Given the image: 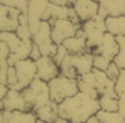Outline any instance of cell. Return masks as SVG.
Here are the masks:
<instances>
[{"instance_id":"obj_2","label":"cell","mask_w":125,"mask_h":123,"mask_svg":"<svg viewBox=\"0 0 125 123\" xmlns=\"http://www.w3.org/2000/svg\"><path fill=\"white\" fill-rule=\"evenodd\" d=\"M21 92H23V96L26 99V102H27L30 110H36L40 106H44L47 103L53 102L51 100V95H50L48 82L40 79V78H36L31 82L30 86H27Z\"/></svg>"},{"instance_id":"obj_14","label":"cell","mask_w":125,"mask_h":123,"mask_svg":"<svg viewBox=\"0 0 125 123\" xmlns=\"http://www.w3.org/2000/svg\"><path fill=\"white\" fill-rule=\"evenodd\" d=\"M50 4H51V0H29V9H27L29 18L43 20Z\"/></svg>"},{"instance_id":"obj_8","label":"cell","mask_w":125,"mask_h":123,"mask_svg":"<svg viewBox=\"0 0 125 123\" xmlns=\"http://www.w3.org/2000/svg\"><path fill=\"white\" fill-rule=\"evenodd\" d=\"M0 30L1 31H16L20 24V14L21 11L16 7L1 4L0 9Z\"/></svg>"},{"instance_id":"obj_10","label":"cell","mask_w":125,"mask_h":123,"mask_svg":"<svg viewBox=\"0 0 125 123\" xmlns=\"http://www.w3.org/2000/svg\"><path fill=\"white\" fill-rule=\"evenodd\" d=\"M73 7L78 14L80 20L84 23L88 20H93L94 17L98 16V10H100V1L97 0H77Z\"/></svg>"},{"instance_id":"obj_13","label":"cell","mask_w":125,"mask_h":123,"mask_svg":"<svg viewBox=\"0 0 125 123\" xmlns=\"http://www.w3.org/2000/svg\"><path fill=\"white\" fill-rule=\"evenodd\" d=\"M74 68L77 69L78 77L91 72L94 69V54L88 51L84 54L74 55Z\"/></svg>"},{"instance_id":"obj_12","label":"cell","mask_w":125,"mask_h":123,"mask_svg":"<svg viewBox=\"0 0 125 123\" xmlns=\"http://www.w3.org/2000/svg\"><path fill=\"white\" fill-rule=\"evenodd\" d=\"M0 116L6 117L10 123H37L39 117L33 110H16V112H7V110H1Z\"/></svg>"},{"instance_id":"obj_9","label":"cell","mask_w":125,"mask_h":123,"mask_svg":"<svg viewBox=\"0 0 125 123\" xmlns=\"http://www.w3.org/2000/svg\"><path fill=\"white\" fill-rule=\"evenodd\" d=\"M119 53V44L117 41V37L111 33H105L104 40H102L101 45L97 47L95 50H93L94 55H102L105 58H108L109 61H114L117 54Z\"/></svg>"},{"instance_id":"obj_37","label":"cell","mask_w":125,"mask_h":123,"mask_svg":"<svg viewBox=\"0 0 125 123\" xmlns=\"http://www.w3.org/2000/svg\"><path fill=\"white\" fill-rule=\"evenodd\" d=\"M37 123H51V122H44V120H40V119H39V120H37Z\"/></svg>"},{"instance_id":"obj_15","label":"cell","mask_w":125,"mask_h":123,"mask_svg":"<svg viewBox=\"0 0 125 123\" xmlns=\"http://www.w3.org/2000/svg\"><path fill=\"white\" fill-rule=\"evenodd\" d=\"M33 112L36 113V116L40 120H44V122L55 123V120L60 117L58 116V103H55V102H50L44 106H40Z\"/></svg>"},{"instance_id":"obj_4","label":"cell","mask_w":125,"mask_h":123,"mask_svg":"<svg viewBox=\"0 0 125 123\" xmlns=\"http://www.w3.org/2000/svg\"><path fill=\"white\" fill-rule=\"evenodd\" d=\"M14 68L17 72V84L13 89L21 92L27 86H30L31 82L37 78V65H36V61L27 58L23 61H19L14 65Z\"/></svg>"},{"instance_id":"obj_29","label":"cell","mask_w":125,"mask_h":123,"mask_svg":"<svg viewBox=\"0 0 125 123\" xmlns=\"http://www.w3.org/2000/svg\"><path fill=\"white\" fill-rule=\"evenodd\" d=\"M11 54V51H10V48L6 43H0V55H1V58L0 60H9V57Z\"/></svg>"},{"instance_id":"obj_35","label":"cell","mask_w":125,"mask_h":123,"mask_svg":"<svg viewBox=\"0 0 125 123\" xmlns=\"http://www.w3.org/2000/svg\"><path fill=\"white\" fill-rule=\"evenodd\" d=\"M0 123H10L7 120V119H6V117H3V116H0Z\"/></svg>"},{"instance_id":"obj_20","label":"cell","mask_w":125,"mask_h":123,"mask_svg":"<svg viewBox=\"0 0 125 123\" xmlns=\"http://www.w3.org/2000/svg\"><path fill=\"white\" fill-rule=\"evenodd\" d=\"M100 108L105 112H118L119 106V99L118 98H111V96H100Z\"/></svg>"},{"instance_id":"obj_32","label":"cell","mask_w":125,"mask_h":123,"mask_svg":"<svg viewBox=\"0 0 125 123\" xmlns=\"http://www.w3.org/2000/svg\"><path fill=\"white\" fill-rule=\"evenodd\" d=\"M53 4H57V6H71L68 3V0H51Z\"/></svg>"},{"instance_id":"obj_28","label":"cell","mask_w":125,"mask_h":123,"mask_svg":"<svg viewBox=\"0 0 125 123\" xmlns=\"http://www.w3.org/2000/svg\"><path fill=\"white\" fill-rule=\"evenodd\" d=\"M17 84V72H16L14 67H10L7 72V86L10 89H13Z\"/></svg>"},{"instance_id":"obj_22","label":"cell","mask_w":125,"mask_h":123,"mask_svg":"<svg viewBox=\"0 0 125 123\" xmlns=\"http://www.w3.org/2000/svg\"><path fill=\"white\" fill-rule=\"evenodd\" d=\"M117 41L119 44V53L117 54L114 62L119 67V69H125V35H118Z\"/></svg>"},{"instance_id":"obj_38","label":"cell","mask_w":125,"mask_h":123,"mask_svg":"<svg viewBox=\"0 0 125 123\" xmlns=\"http://www.w3.org/2000/svg\"><path fill=\"white\" fill-rule=\"evenodd\" d=\"M97 1H101V0H97Z\"/></svg>"},{"instance_id":"obj_36","label":"cell","mask_w":125,"mask_h":123,"mask_svg":"<svg viewBox=\"0 0 125 123\" xmlns=\"http://www.w3.org/2000/svg\"><path fill=\"white\" fill-rule=\"evenodd\" d=\"M75 1H77V0H68V3H70L71 6H73V4H74V3H75Z\"/></svg>"},{"instance_id":"obj_11","label":"cell","mask_w":125,"mask_h":123,"mask_svg":"<svg viewBox=\"0 0 125 123\" xmlns=\"http://www.w3.org/2000/svg\"><path fill=\"white\" fill-rule=\"evenodd\" d=\"M62 45L68 50L70 54H74V55L84 54V53H88V51H90V50H88V45H87V38L84 37L81 28L77 31V35L65 40V41L62 43ZM90 53H91V51H90Z\"/></svg>"},{"instance_id":"obj_6","label":"cell","mask_w":125,"mask_h":123,"mask_svg":"<svg viewBox=\"0 0 125 123\" xmlns=\"http://www.w3.org/2000/svg\"><path fill=\"white\" fill-rule=\"evenodd\" d=\"M36 65H37V78L46 82H50L51 79L61 75L60 65L53 60V57H41L36 61Z\"/></svg>"},{"instance_id":"obj_16","label":"cell","mask_w":125,"mask_h":123,"mask_svg":"<svg viewBox=\"0 0 125 123\" xmlns=\"http://www.w3.org/2000/svg\"><path fill=\"white\" fill-rule=\"evenodd\" d=\"M105 26H107V31L114 34L115 37L118 35H125V14L118 16V17H111L105 20Z\"/></svg>"},{"instance_id":"obj_27","label":"cell","mask_w":125,"mask_h":123,"mask_svg":"<svg viewBox=\"0 0 125 123\" xmlns=\"http://www.w3.org/2000/svg\"><path fill=\"white\" fill-rule=\"evenodd\" d=\"M68 54H70V53H68V50L62 45V44H60V45H58V48H57V53H55V55L53 57V60H54L58 65H60V64L62 62V60H64V58H65Z\"/></svg>"},{"instance_id":"obj_26","label":"cell","mask_w":125,"mask_h":123,"mask_svg":"<svg viewBox=\"0 0 125 123\" xmlns=\"http://www.w3.org/2000/svg\"><path fill=\"white\" fill-rule=\"evenodd\" d=\"M105 74L108 75L109 79H112V81H117L118 77H119V74H121V69H119V67H118L115 62L112 61V62H111V65L108 67V69L105 71Z\"/></svg>"},{"instance_id":"obj_21","label":"cell","mask_w":125,"mask_h":123,"mask_svg":"<svg viewBox=\"0 0 125 123\" xmlns=\"http://www.w3.org/2000/svg\"><path fill=\"white\" fill-rule=\"evenodd\" d=\"M97 116L102 120V123H125V119L118 112H105L100 109L97 112Z\"/></svg>"},{"instance_id":"obj_1","label":"cell","mask_w":125,"mask_h":123,"mask_svg":"<svg viewBox=\"0 0 125 123\" xmlns=\"http://www.w3.org/2000/svg\"><path fill=\"white\" fill-rule=\"evenodd\" d=\"M100 100L90 95L78 92L64 102L58 103V116L71 123H85L100 110Z\"/></svg>"},{"instance_id":"obj_39","label":"cell","mask_w":125,"mask_h":123,"mask_svg":"<svg viewBox=\"0 0 125 123\" xmlns=\"http://www.w3.org/2000/svg\"><path fill=\"white\" fill-rule=\"evenodd\" d=\"M26 1H29V0H26Z\"/></svg>"},{"instance_id":"obj_5","label":"cell","mask_w":125,"mask_h":123,"mask_svg":"<svg viewBox=\"0 0 125 123\" xmlns=\"http://www.w3.org/2000/svg\"><path fill=\"white\" fill-rule=\"evenodd\" d=\"M51 24V37L55 44H62L65 40L77 35V31L81 28L70 20H50Z\"/></svg>"},{"instance_id":"obj_23","label":"cell","mask_w":125,"mask_h":123,"mask_svg":"<svg viewBox=\"0 0 125 123\" xmlns=\"http://www.w3.org/2000/svg\"><path fill=\"white\" fill-rule=\"evenodd\" d=\"M115 92L118 99L125 100V69H121V74L115 81Z\"/></svg>"},{"instance_id":"obj_34","label":"cell","mask_w":125,"mask_h":123,"mask_svg":"<svg viewBox=\"0 0 125 123\" xmlns=\"http://www.w3.org/2000/svg\"><path fill=\"white\" fill-rule=\"evenodd\" d=\"M85 123H102V120H101V119H100L97 115H94V116H91V117H90V119H88Z\"/></svg>"},{"instance_id":"obj_24","label":"cell","mask_w":125,"mask_h":123,"mask_svg":"<svg viewBox=\"0 0 125 123\" xmlns=\"http://www.w3.org/2000/svg\"><path fill=\"white\" fill-rule=\"evenodd\" d=\"M1 4L19 9L21 13H27V9H29V1L26 0H1Z\"/></svg>"},{"instance_id":"obj_18","label":"cell","mask_w":125,"mask_h":123,"mask_svg":"<svg viewBox=\"0 0 125 123\" xmlns=\"http://www.w3.org/2000/svg\"><path fill=\"white\" fill-rule=\"evenodd\" d=\"M0 41L6 43L11 53H16L23 43V40L16 34V31H1L0 33Z\"/></svg>"},{"instance_id":"obj_33","label":"cell","mask_w":125,"mask_h":123,"mask_svg":"<svg viewBox=\"0 0 125 123\" xmlns=\"http://www.w3.org/2000/svg\"><path fill=\"white\" fill-rule=\"evenodd\" d=\"M10 91V88H9L7 85H1V91H0V98L3 99L6 95H7V92Z\"/></svg>"},{"instance_id":"obj_30","label":"cell","mask_w":125,"mask_h":123,"mask_svg":"<svg viewBox=\"0 0 125 123\" xmlns=\"http://www.w3.org/2000/svg\"><path fill=\"white\" fill-rule=\"evenodd\" d=\"M43 55H41V51H40V48L36 44L33 45V50H31V54H30V60H33V61H37V60H40Z\"/></svg>"},{"instance_id":"obj_17","label":"cell","mask_w":125,"mask_h":123,"mask_svg":"<svg viewBox=\"0 0 125 123\" xmlns=\"http://www.w3.org/2000/svg\"><path fill=\"white\" fill-rule=\"evenodd\" d=\"M100 6L105 9L111 17L125 14V0H101Z\"/></svg>"},{"instance_id":"obj_7","label":"cell","mask_w":125,"mask_h":123,"mask_svg":"<svg viewBox=\"0 0 125 123\" xmlns=\"http://www.w3.org/2000/svg\"><path fill=\"white\" fill-rule=\"evenodd\" d=\"M0 108L1 110H7V112H16V110H30L29 105L24 99L23 92L20 91H14V89H10L7 92V95L0 100Z\"/></svg>"},{"instance_id":"obj_25","label":"cell","mask_w":125,"mask_h":123,"mask_svg":"<svg viewBox=\"0 0 125 123\" xmlns=\"http://www.w3.org/2000/svg\"><path fill=\"white\" fill-rule=\"evenodd\" d=\"M111 62L108 58H105V57H102V55H94V68L95 69H100V71H107L108 67L111 65Z\"/></svg>"},{"instance_id":"obj_3","label":"cell","mask_w":125,"mask_h":123,"mask_svg":"<svg viewBox=\"0 0 125 123\" xmlns=\"http://www.w3.org/2000/svg\"><path fill=\"white\" fill-rule=\"evenodd\" d=\"M48 86H50L51 100L55 103H61L65 99H68L80 92L77 79H71L64 75H58L57 78L51 79L48 82Z\"/></svg>"},{"instance_id":"obj_31","label":"cell","mask_w":125,"mask_h":123,"mask_svg":"<svg viewBox=\"0 0 125 123\" xmlns=\"http://www.w3.org/2000/svg\"><path fill=\"white\" fill-rule=\"evenodd\" d=\"M118 113L125 119V100L119 99V106H118Z\"/></svg>"},{"instance_id":"obj_19","label":"cell","mask_w":125,"mask_h":123,"mask_svg":"<svg viewBox=\"0 0 125 123\" xmlns=\"http://www.w3.org/2000/svg\"><path fill=\"white\" fill-rule=\"evenodd\" d=\"M70 7L71 6H57V4H50V11H51V20H68L70 17Z\"/></svg>"}]
</instances>
